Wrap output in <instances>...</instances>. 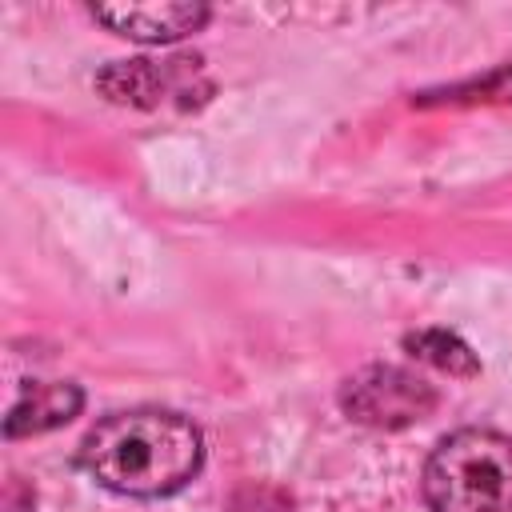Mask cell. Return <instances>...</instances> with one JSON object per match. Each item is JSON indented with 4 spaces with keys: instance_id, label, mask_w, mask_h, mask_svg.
I'll return each instance as SVG.
<instances>
[{
    "instance_id": "obj_1",
    "label": "cell",
    "mask_w": 512,
    "mask_h": 512,
    "mask_svg": "<svg viewBox=\"0 0 512 512\" xmlns=\"http://www.w3.org/2000/svg\"><path fill=\"white\" fill-rule=\"evenodd\" d=\"M76 460L116 496L160 500L180 492L200 472L204 436L172 408H128L96 420L80 440Z\"/></svg>"
},
{
    "instance_id": "obj_2",
    "label": "cell",
    "mask_w": 512,
    "mask_h": 512,
    "mask_svg": "<svg viewBox=\"0 0 512 512\" xmlns=\"http://www.w3.org/2000/svg\"><path fill=\"white\" fill-rule=\"evenodd\" d=\"M424 500L432 512H512V436L492 428L444 436L424 464Z\"/></svg>"
},
{
    "instance_id": "obj_3",
    "label": "cell",
    "mask_w": 512,
    "mask_h": 512,
    "mask_svg": "<svg viewBox=\"0 0 512 512\" xmlns=\"http://www.w3.org/2000/svg\"><path fill=\"white\" fill-rule=\"evenodd\" d=\"M340 404L360 424H372V428H404L412 420H424L436 408V392L416 372H408V368L372 364V368L356 372L344 384Z\"/></svg>"
},
{
    "instance_id": "obj_4",
    "label": "cell",
    "mask_w": 512,
    "mask_h": 512,
    "mask_svg": "<svg viewBox=\"0 0 512 512\" xmlns=\"http://www.w3.org/2000/svg\"><path fill=\"white\" fill-rule=\"evenodd\" d=\"M92 16L108 24L116 36H128L140 44H172L208 24L204 4H100L92 8Z\"/></svg>"
},
{
    "instance_id": "obj_5",
    "label": "cell",
    "mask_w": 512,
    "mask_h": 512,
    "mask_svg": "<svg viewBox=\"0 0 512 512\" xmlns=\"http://www.w3.org/2000/svg\"><path fill=\"white\" fill-rule=\"evenodd\" d=\"M84 404V392L72 380H40L28 384L20 392V400L12 404L4 432L8 436H32V432H48L56 424H68Z\"/></svg>"
},
{
    "instance_id": "obj_6",
    "label": "cell",
    "mask_w": 512,
    "mask_h": 512,
    "mask_svg": "<svg viewBox=\"0 0 512 512\" xmlns=\"http://www.w3.org/2000/svg\"><path fill=\"white\" fill-rule=\"evenodd\" d=\"M408 348H416L424 360H432L436 368H444L452 376H472L476 372V360H472L468 344H460L452 332H416V336H408Z\"/></svg>"
}]
</instances>
